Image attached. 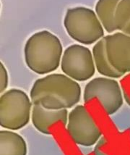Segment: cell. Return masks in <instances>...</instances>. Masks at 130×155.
Masks as SVG:
<instances>
[{
	"label": "cell",
	"instance_id": "cell-1",
	"mask_svg": "<svg viewBox=\"0 0 130 155\" xmlns=\"http://www.w3.org/2000/svg\"><path fill=\"white\" fill-rule=\"evenodd\" d=\"M82 89L78 81L64 74L50 73L33 84L30 97L33 104L49 110H68L80 102Z\"/></svg>",
	"mask_w": 130,
	"mask_h": 155
},
{
	"label": "cell",
	"instance_id": "cell-2",
	"mask_svg": "<svg viewBox=\"0 0 130 155\" xmlns=\"http://www.w3.org/2000/svg\"><path fill=\"white\" fill-rule=\"evenodd\" d=\"M63 46L56 35L47 30L34 33L24 47L27 67L38 75H46L58 69L63 54Z\"/></svg>",
	"mask_w": 130,
	"mask_h": 155
},
{
	"label": "cell",
	"instance_id": "cell-3",
	"mask_svg": "<svg viewBox=\"0 0 130 155\" xmlns=\"http://www.w3.org/2000/svg\"><path fill=\"white\" fill-rule=\"evenodd\" d=\"M63 23L69 37L82 45L95 44L105 36V30L96 12L88 7L69 8Z\"/></svg>",
	"mask_w": 130,
	"mask_h": 155
},
{
	"label": "cell",
	"instance_id": "cell-4",
	"mask_svg": "<svg viewBox=\"0 0 130 155\" xmlns=\"http://www.w3.org/2000/svg\"><path fill=\"white\" fill-rule=\"evenodd\" d=\"M33 104L30 96L19 88H11L0 96V126L5 130H21L31 119Z\"/></svg>",
	"mask_w": 130,
	"mask_h": 155
},
{
	"label": "cell",
	"instance_id": "cell-5",
	"mask_svg": "<svg viewBox=\"0 0 130 155\" xmlns=\"http://www.w3.org/2000/svg\"><path fill=\"white\" fill-rule=\"evenodd\" d=\"M97 99L108 115H113L122 107L124 103L121 86L116 79L97 77L85 85L83 100L85 104Z\"/></svg>",
	"mask_w": 130,
	"mask_h": 155
},
{
	"label": "cell",
	"instance_id": "cell-6",
	"mask_svg": "<svg viewBox=\"0 0 130 155\" xmlns=\"http://www.w3.org/2000/svg\"><path fill=\"white\" fill-rule=\"evenodd\" d=\"M60 67L64 74L78 82L88 81L96 73L92 51L80 44H72L66 48Z\"/></svg>",
	"mask_w": 130,
	"mask_h": 155
},
{
	"label": "cell",
	"instance_id": "cell-7",
	"mask_svg": "<svg viewBox=\"0 0 130 155\" xmlns=\"http://www.w3.org/2000/svg\"><path fill=\"white\" fill-rule=\"evenodd\" d=\"M66 126L72 141L82 147H93L101 138V130L84 105H76L69 112Z\"/></svg>",
	"mask_w": 130,
	"mask_h": 155
},
{
	"label": "cell",
	"instance_id": "cell-8",
	"mask_svg": "<svg viewBox=\"0 0 130 155\" xmlns=\"http://www.w3.org/2000/svg\"><path fill=\"white\" fill-rule=\"evenodd\" d=\"M106 51L111 66L124 75L130 73V36L116 31L104 36Z\"/></svg>",
	"mask_w": 130,
	"mask_h": 155
},
{
	"label": "cell",
	"instance_id": "cell-9",
	"mask_svg": "<svg viewBox=\"0 0 130 155\" xmlns=\"http://www.w3.org/2000/svg\"><path fill=\"white\" fill-rule=\"evenodd\" d=\"M69 112L67 110H49L38 104H33L31 120L34 128L45 135H50V128L55 123L61 122L67 125Z\"/></svg>",
	"mask_w": 130,
	"mask_h": 155
},
{
	"label": "cell",
	"instance_id": "cell-10",
	"mask_svg": "<svg viewBox=\"0 0 130 155\" xmlns=\"http://www.w3.org/2000/svg\"><path fill=\"white\" fill-rule=\"evenodd\" d=\"M27 145L21 135L13 130H0V155H27Z\"/></svg>",
	"mask_w": 130,
	"mask_h": 155
},
{
	"label": "cell",
	"instance_id": "cell-11",
	"mask_svg": "<svg viewBox=\"0 0 130 155\" xmlns=\"http://www.w3.org/2000/svg\"><path fill=\"white\" fill-rule=\"evenodd\" d=\"M92 54L96 70L102 76L114 79L120 78L123 76V74L119 73L111 66L108 60L104 37L94 44Z\"/></svg>",
	"mask_w": 130,
	"mask_h": 155
},
{
	"label": "cell",
	"instance_id": "cell-12",
	"mask_svg": "<svg viewBox=\"0 0 130 155\" xmlns=\"http://www.w3.org/2000/svg\"><path fill=\"white\" fill-rule=\"evenodd\" d=\"M121 0H98L95 12L104 30L108 34L117 31L114 23V15L117 5Z\"/></svg>",
	"mask_w": 130,
	"mask_h": 155
},
{
	"label": "cell",
	"instance_id": "cell-13",
	"mask_svg": "<svg viewBox=\"0 0 130 155\" xmlns=\"http://www.w3.org/2000/svg\"><path fill=\"white\" fill-rule=\"evenodd\" d=\"M130 21V0H121L114 15V23L117 31H123Z\"/></svg>",
	"mask_w": 130,
	"mask_h": 155
},
{
	"label": "cell",
	"instance_id": "cell-14",
	"mask_svg": "<svg viewBox=\"0 0 130 155\" xmlns=\"http://www.w3.org/2000/svg\"><path fill=\"white\" fill-rule=\"evenodd\" d=\"M9 86V73L2 62H0V93L6 91Z\"/></svg>",
	"mask_w": 130,
	"mask_h": 155
},
{
	"label": "cell",
	"instance_id": "cell-15",
	"mask_svg": "<svg viewBox=\"0 0 130 155\" xmlns=\"http://www.w3.org/2000/svg\"><path fill=\"white\" fill-rule=\"evenodd\" d=\"M95 155H107V154H105L103 151L100 150L99 149V147H98V145H97L96 149H95Z\"/></svg>",
	"mask_w": 130,
	"mask_h": 155
},
{
	"label": "cell",
	"instance_id": "cell-16",
	"mask_svg": "<svg viewBox=\"0 0 130 155\" xmlns=\"http://www.w3.org/2000/svg\"><path fill=\"white\" fill-rule=\"evenodd\" d=\"M122 32L124 33V34H127V35H129V36H130V21H129V23H128L127 26L126 27V28L124 29V30L122 31Z\"/></svg>",
	"mask_w": 130,
	"mask_h": 155
}]
</instances>
